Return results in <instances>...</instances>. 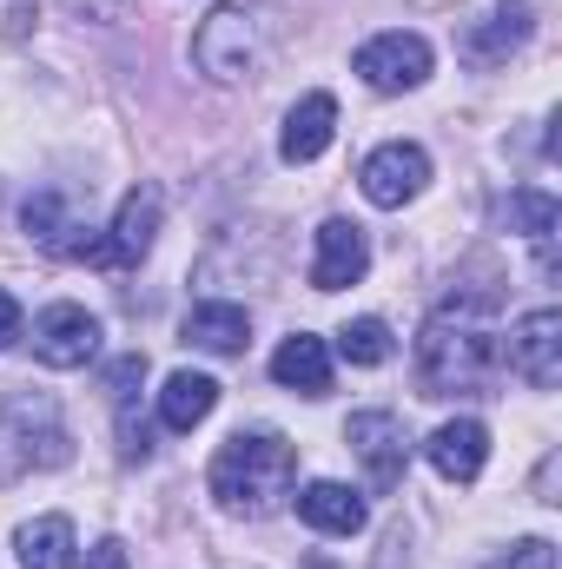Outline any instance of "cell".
Listing matches in <instances>:
<instances>
[{
	"label": "cell",
	"mask_w": 562,
	"mask_h": 569,
	"mask_svg": "<svg viewBox=\"0 0 562 569\" xmlns=\"http://www.w3.org/2000/svg\"><path fill=\"white\" fill-rule=\"evenodd\" d=\"M503 365V331L483 298H443L418 331V385L423 398L483 391Z\"/></svg>",
	"instance_id": "1"
},
{
	"label": "cell",
	"mask_w": 562,
	"mask_h": 569,
	"mask_svg": "<svg viewBox=\"0 0 562 569\" xmlns=\"http://www.w3.org/2000/svg\"><path fill=\"white\" fill-rule=\"evenodd\" d=\"M205 483H212L219 510H232V517H272L291 497V483H298V443H284L279 430H239V437L219 443Z\"/></svg>",
	"instance_id": "2"
},
{
	"label": "cell",
	"mask_w": 562,
	"mask_h": 569,
	"mask_svg": "<svg viewBox=\"0 0 562 569\" xmlns=\"http://www.w3.org/2000/svg\"><path fill=\"white\" fill-rule=\"evenodd\" d=\"M192 67L212 87L259 80V67H265V13H259V0H219L192 33Z\"/></svg>",
	"instance_id": "3"
},
{
	"label": "cell",
	"mask_w": 562,
	"mask_h": 569,
	"mask_svg": "<svg viewBox=\"0 0 562 569\" xmlns=\"http://www.w3.org/2000/svg\"><path fill=\"white\" fill-rule=\"evenodd\" d=\"M60 463H73V437L60 425V411L47 398H7V411H0V477L60 470Z\"/></svg>",
	"instance_id": "4"
},
{
	"label": "cell",
	"mask_w": 562,
	"mask_h": 569,
	"mask_svg": "<svg viewBox=\"0 0 562 569\" xmlns=\"http://www.w3.org/2000/svg\"><path fill=\"white\" fill-rule=\"evenodd\" d=\"M430 40L423 33H404V27H391V33H371L358 53H351V67H358V80L371 87V93H411L430 80Z\"/></svg>",
	"instance_id": "5"
},
{
	"label": "cell",
	"mask_w": 562,
	"mask_h": 569,
	"mask_svg": "<svg viewBox=\"0 0 562 569\" xmlns=\"http://www.w3.org/2000/svg\"><path fill=\"white\" fill-rule=\"evenodd\" d=\"M344 443H351V457L364 463V477H371L378 497H391V490L404 483V463H411V430H404V418H391V411H358V418L344 425Z\"/></svg>",
	"instance_id": "6"
},
{
	"label": "cell",
	"mask_w": 562,
	"mask_h": 569,
	"mask_svg": "<svg viewBox=\"0 0 562 569\" xmlns=\"http://www.w3.org/2000/svg\"><path fill=\"white\" fill-rule=\"evenodd\" d=\"M503 358L510 371L530 385V391H556L562 385V311L543 305V311H523L503 338Z\"/></svg>",
	"instance_id": "7"
},
{
	"label": "cell",
	"mask_w": 562,
	"mask_h": 569,
	"mask_svg": "<svg viewBox=\"0 0 562 569\" xmlns=\"http://www.w3.org/2000/svg\"><path fill=\"white\" fill-rule=\"evenodd\" d=\"M530 33H536V13H530L523 0H490L476 20L456 27V53H463L470 67H503L510 53L530 47Z\"/></svg>",
	"instance_id": "8"
},
{
	"label": "cell",
	"mask_w": 562,
	"mask_h": 569,
	"mask_svg": "<svg viewBox=\"0 0 562 569\" xmlns=\"http://www.w3.org/2000/svg\"><path fill=\"white\" fill-rule=\"evenodd\" d=\"M33 358L47 371H80L100 358V318L87 305H47L33 318Z\"/></svg>",
	"instance_id": "9"
},
{
	"label": "cell",
	"mask_w": 562,
	"mask_h": 569,
	"mask_svg": "<svg viewBox=\"0 0 562 569\" xmlns=\"http://www.w3.org/2000/svg\"><path fill=\"white\" fill-rule=\"evenodd\" d=\"M358 186H364V199H371L378 212H398V206H411L423 186H430V152H423L418 140H391V146H378V152L364 159Z\"/></svg>",
	"instance_id": "10"
},
{
	"label": "cell",
	"mask_w": 562,
	"mask_h": 569,
	"mask_svg": "<svg viewBox=\"0 0 562 569\" xmlns=\"http://www.w3.org/2000/svg\"><path fill=\"white\" fill-rule=\"evenodd\" d=\"M364 272H371V239H364V226L324 219V226H318V246H311V284H318V291H344V284H358Z\"/></svg>",
	"instance_id": "11"
},
{
	"label": "cell",
	"mask_w": 562,
	"mask_h": 569,
	"mask_svg": "<svg viewBox=\"0 0 562 569\" xmlns=\"http://www.w3.org/2000/svg\"><path fill=\"white\" fill-rule=\"evenodd\" d=\"M423 457H430V470L443 483H476L483 463H490V430L476 418H450V425H436L423 437Z\"/></svg>",
	"instance_id": "12"
},
{
	"label": "cell",
	"mask_w": 562,
	"mask_h": 569,
	"mask_svg": "<svg viewBox=\"0 0 562 569\" xmlns=\"http://www.w3.org/2000/svg\"><path fill=\"white\" fill-rule=\"evenodd\" d=\"M159 219H165L159 186H133V192L120 199V212H113V232H107L113 266H140L145 252H152V239H159Z\"/></svg>",
	"instance_id": "13"
},
{
	"label": "cell",
	"mask_w": 562,
	"mask_h": 569,
	"mask_svg": "<svg viewBox=\"0 0 562 569\" xmlns=\"http://www.w3.org/2000/svg\"><path fill=\"white\" fill-rule=\"evenodd\" d=\"M331 140H338V100H331V93H304V100L284 113L279 159L284 166H311V159H324Z\"/></svg>",
	"instance_id": "14"
},
{
	"label": "cell",
	"mask_w": 562,
	"mask_h": 569,
	"mask_svg": "<svg viewBox=\"0 0 562 569\" xmlns=\"http://www.w3.org/2000/svg\"><path fill=\"white\" fill-rule=\"evenodd\" d=\"M298 517H304L318 537H358V530L371 523L364 497H358L351 483H331V477H318V483L298 490Z\"/></svg>",
	"instance_id": "15"
},
{
	"label": "cell",
	"mask_w": 562,
	"mask_h": 569,
	"mask_svg": "<svg viewBox=\"0 0 562 569\" xmlns=\"http://www.w3.org/2000/svg\"><path fill=\"white\" fill-rule=\"evenodd\" d=\"M185 345L192 351H212V358H245V345H252V318H245V305H192L185 311Z\"/></svg>",
	"instance_id": "16"
},
{
	"label": "cell",
	"mask_w": 562,
	"mask_h": 569,
	"mask_svg": "<svg viewBox=\"0 0 562 569\" xmlns=\"http://www.w3.org/2000/svg\"><path fill=\"white\" fill-rule=\"evenodd\" d=\"M272 378H279L284 391H298V398H324L331 391V345L311 338V331L284 338L279 351H272Z\"/></svg>",
	"instance_id": "17"
},
{
	"label": "cell",
	"mask_w": 562,
	"mask_h": 569,
	"mask_svg": "<svg viewBox=\"0 0 562 569\" xmlns=\"http://www.w3.org/2000/svg\"><path fill=\"white\" fill-rule=\"evenodd\" d=\"M212 411H219V385L205 371H172L165 378V391H159V425L165 430H192V425H205Z\"/></svg>",
	"instance_id": "18"
},
{
	"label": "cell",
	"mask_w": 562,
	"mask_h": 569,
	"mask_svg": "<svg viewBox=\"0 0 562 569\" xmlns=\"http://www.w3.org/2000/svg\"><path fill=\"white\" fill-rule=\"evenodd\" d=\"M13 550H20V569H73L80 557V543H73V523L67 517H33V523H20V537H13Z\"/></svg>",
	"instance_id": "19"
},
{
	"label": "cell",
	"mask_w": 562,
	"mask_h": 569,
	"mask_svg": "<svg viewBox=\"0 0 562 569\" xmlns=\"http://www.w3.org/2000/svg\"><path fill=\"white\" fill-rule=\"evenodd\" d=\"M338 358H344V365H364V371L384 365V358H391V325H384V318H351V325L338 331Z\"/></svg>",
	"instance_id": "20"
},
{
	"label": "cell",
	"mask_w": 562,
	"mask_h": 569,
	"mask_svg": "<svg viewBox=\"0 0 562 569\" xmlns=\"http://www.w3.org/2000/svg\"><path fill=\"white\" fill-rule=\"evenodd\" d=\"M510 219H516V232H530V239H556L562 206L543 186H523V192H510Z\"/></svg>",
	"instance_id": "21"
},
{
	"label": "cell",
	"mask_w": 562,
	"mask_h": 569,
	"mask_svg": "<svg viewBox=\"0 0 562 569\" xmlns=\"http://www.w3.org/2000/svg\"><path fill=\"white\" fill-rule=\"evenodd\" d=\"M490 569H556V543L550 537H523V543H510Z\"/></svg>",
	"instance_id": "22"
},
{
	"label": "cell",
	"mask_w": 562,
	"mask_h": 569,
	"mask_svg": "<svg viewBox=\"0 0 562 569\" xmlns=\"http://www.w3.org/2000/svg\"><path fill=\"white\" fill-rule=\"evenodd\" d=\"M87 569H133L127 563V543H120V537H100V543L87 550Z\"/></svg>",
	"instance_id": "23"
},
{
	"label": "cell",
	"mask_w": 562,
	"mask_h": 569,
	"mask_svg": "<svg viewBox=\"0 0 562 569\" xmlns=\"http://www.w3.org/2000/svg\"><path fill=\"white\" fill-rule=\"evenodd\" d=\"M13 338H20V298H13V291H0V351H7Z\"/></svg>",
	"instance_id": "24"
},
{
	"label": "cell",
	"mask_w": 562,
	"mask_h": 569,
	"mask_svg": "<svg viewBox=\"0 0 562 569\" xmlns=\"http://www.w3.org/2000/svg\"><path fill=\"white\" fill-rule=\"evenodd\" d=\"M67 7H73L80 20H113V13H120L127 0H67Z\"/></svg>",
	"instance_id": "25"
}]
</instances>
